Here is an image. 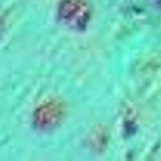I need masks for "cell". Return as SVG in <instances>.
<instances>
[{"mask_svg": "<svg viewBox=\"0 0 161 161\" xmlns=\"http://www.w3.org/2000/svg\"><path fill=\"white\" fill-rule=\"evenodd\" d=\"M61 11V18L64 24L70 26H75V28H80L88 19V8L81 1L74 0L68 1L63 5Z\"/></svg>", "mask_w": 161, "mask_h": 161, "instance_id": "cell-1", "label": "cell"}]
</instances>
